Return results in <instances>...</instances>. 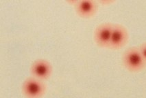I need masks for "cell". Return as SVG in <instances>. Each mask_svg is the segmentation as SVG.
I'll use <instances>...</instances> for the list:
<instances>
[{
	"label": "cell",
	"instance_id": "6",
	"mask_svg": "<svg viewBox=\"0 0 146 98\" xmlns=\"http://www.w3.org/2000/svg\"><path fill=\"white\" fill-rule=\"evenodd\" d=\"M75 10L80 16L90 18L94 16L98 10V4L94 0H77L74 5Z\"/></svg>",
	"mask_w": 146,
	"mask_h": 98
},
{
	"label": "cell",
	"instance_id": "2",
	"mask_svg": "<svg viewBox=\"0 0 146 98\" xmlns=\"http://www.w3.org/2000/svg\"><path fill=\"white\" fill-rule=\"evenodd\" d=\"M47 87L43 80L31 76L27 78L21 85V90L27 98H40L45 94Z\"/></svg>",
	"mask_w": 146,
	"mask_h": 98
},
{
	"label": "cell",
	"instance_id": "4",
	"mask_svg": "<svg viewBox=\"0 0 146 98\" xmlns=\"http://www.w3.org/2000/svg\"><path fill=\"white\" fill-rule=\"evenodd\" d=\"M113 24L104 22L96 27L94 31V40L98 46L104 48L109 47Z\"/></svg>",
	"mask_w": 146,
	"mask_h": 98
},
{
	"label": "cell",
	"instance_id": "1",
	"mask_svg": "<svg viewBox=\"0 0 146 98\" xmlns=\"http://www.w3.org/2000/svg\"><path fill=\"white\" fill-rule=\"evenodd\" d=\"M122 61L124 67L130 72H139L146 65L139 47H130L123 53Z\"/></svg>",
	"mask_w": 146,
	"mask_h": 98
},
{
	"label": "cell",
	"instance_id": "7",
	"mask_svg": "<svg viewBox=\"0 0 146 98\" xmlns=\"http://www.w3.org/2000/svg\"><path fill=\"white\" fill-rule=\"evenodd\" d=\"M139 49L140 50V53L141 54L143 58L146 62V42H143L139 46Z\"/></svg>",
	"mask_w": 146,
	"mask_h": 98
},
{
	"label": "cell",
	"instance_id": "5",
	"mask_svg": "<svg viewBox=\"0 0 146 98\" xmlns=\"http://www.w3.org/2000/svg\"><path fill=\"white\" fill-rule=\"evenodd\" d=\"M30 73L32 76L43 80L51 76L52 66L48 61L44 59L35 60L30 66Z\"/></svg>",
	"mask_w": 146,
	"mask_h": 98
},
{
	"label": "cell",
	"instance_id": "3",
	"mask_svg": "<svg viewBox=\"0 0 146 98\" xmlns=\"http://www.w3.org/2000/svg\"><path fill=\"white\" fill-rule=\"evenodd\" d=\"M128 31L125 27L121 24H113L109 47L112 49L122 48L128 40Z\"/></svg>",
	"mask_w": 146,
	"mask_h": 98
}]
</instances>
